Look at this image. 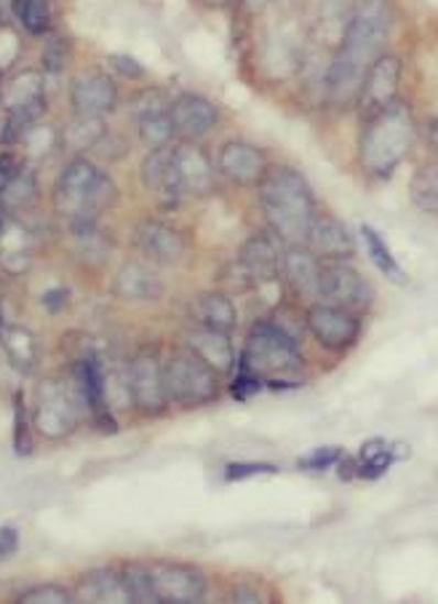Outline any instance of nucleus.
Instances as JSON below:
<instances>
[{
    "label": "nucleus",
    "instance_id": "obj_1",
    "mask_svg": "<svg viewBox=\"0 0 438 604\" xmlns=\"http://www.w3.org/2000/svg\"><path fill=\"white\" fill-rule=\"evenodd\" d=\"M387 33H391L387 0H355L342 30L340 48L324 78L331 102H348L359 97L369 67L383 57Z\"/></svg>",
    "mask_w": 438,
    "mask_h": 604
},
{
    "label": "nucleus",
    "instance_id": "obj_2",
    "mask_svg": "<svg viewBox=\"0 0 438 604\" xmlns=\"http://www.w3.org/2000/svg\"><path fill=\"white\" fill-rule=\"evenodd\" d=\"M260 204L275 239L286 246H305L316 217V201L303 174L289 166H275L262 177Z\"/></svg>",
    "mask_w": 438,
    "mask_h": 604
},
{
    "label": "nucleus",
    "instance_id": "obj_3",
    "mask_svg": "<svg viewBox=\"0 0 438 604\" xmlns=\"http://www.w3.org/2000/svg\"><path fill=\"white\" fill-rule=\"evenodd\" d=\"M412 142H415V118H412L409 108L402 102L387 105L385 110L366 118L359 142L361 166L377 179L393 177V172L402 166L406 153H409Z\"/></svg>",
    "mask_w": 438,
    "mask_h": 604
},
{
    "label": "nucleus",
    "instance_id": "obj_4",
    "mask_svg": "<svg viewBox=\"0 0 438 604\" xmlns=\"http://www.w3.org/2000/svg\"><path fill=\"white\" fill-rule=\"evenodd\" d=\"M241 370L265 380L271 388H294L303 372V353L284 329L262 321L249 332L241 351Z\"/></svg>",
    "mask_w": 438,
    "mask_h": 604
},
{
    "label": "nucleus",
    "instance_id": "obj_5",
    "mask_svg": "<svg viewBox=\"0 0 438 604\" xmlns=\"http://www.w3.org/2000/svg\"><path fill=\"white\" fill-rule=\"evenodd\" d=\"M116 183L99 172L91 161L75 158L65 166L56 183V209L78 222H97V217L116 201Z\"/></svg>",
    "mask_w": 438,
    "mask_h": 604
},
{
    "label": "nucleus",
    "instance_id": "obj_6",
    "mask_svg": "<svg viewBox=\"0 0 438 604\" xmlns=\"http://www.w3.org/2000/svg\"><path fill=\"white\" fill-rule=\"evenodd\" d=\"M168 402L179 407H204L219 394V372L196 348H177L164 364Z\"/></svg>",
    "mask_w": 438,
    "mask_h": 604
},
{
    "label": "nucleus",
    "instance_id": "obj_7",
    "mask_svg": "<svg viewBox=\"0 0 438 604\" xmlns=\"http://www.w3.org/2000/svg\"><path fill=\"white\" fill-rule=\"evenodd\" d=\"M318 295L327 303L348 310H361L372 305V286L346 260H327V263H321Z\"/></svg>",
    "mask_w": 438,
    "mask_h": 604
},
{
    "label": "nucleus",
    "instance_id": "obj_8",
    "mask_svg": "<svg viewBox=\"0 0 438 604\" xmlns=\"http://www.w3.org/2000/svg\"><path fill=\"white\" fill-rule=\"evenodd\" d=\"M155 602L161 604H196L206 596V578L198 567L179 562H155L150 567Z\"/></svg>",
    "mask_w": 438,
    "mask_h": 604
},
{
    "label": "nucleus",
    "instance_id": "obj_9",
    "mask_svg": "<svg viewBox=\"0 0 438 604\" xmlns=\"http://www.w3.org/2000/svg\"><path fill=\"white\" fill-rule=\"evenodd\" d=\"M129 388H131V398H134V404L142 409V413L145 415L164 413L168 396H166V383H164V364H161L158 351L145 348V351L136 353V359L131 361Z\"/></svg>",
    "mask_w": 438,
    "mask_h": 604
},
{
    "label": "nucleus",
    "instance_id": "obj_10",
    "mask_svg": "<svg viewBox=\"0 0 438 604\" xmlns=\"http://www.w3.org/2000/svg\"><path fill=\"white\" fill-rule=\"evenodd\" d=\"M308 329L313 338L321 342L324 348H329V351H346L361 334V323L353 316V310L331 303L310 305Z\"/></svg>",
    "mask_w": 438,
    "mask_h": 604
},
{
    "label": "nucleus",
    "instance_id": "obj_11",
    "mask_svg": "<svg viewBox=\"0 0 438 604\" xmlns=\"http://www.w3.org/2000/svg\"><path fill=\"white\" fill-rule=\"evenodd\" d=\"M398 84H402V59L398 57H380L369 67L364 76V84H361L359 97V110L364 118H372L380 110H385L387 105L398 102Z\"/></svg>",
    "mask_w": 438,
    "mask_h": 604
},
{
    "label": "nucleus",
    "instance_id": "obj_12",
    "mask_svg": "<svg viewBox=\"0 0 438 604\" xmlns=\"http://www.w3.org/2000/svg\"><path fill=\"white\" fill-rule=\"evenodd\" d=\"M217 169L233 185L252 188V185H260L262 177L267 174V161L260 147L249 145V142H241V140H230L219 147Z\"/></svg>",
    "mask_w": 438,
    "mask_h": 604
},
{
    "label": "nucleus",
    "instance_id": "obj_13",
    "mask_svg": "<svg viewBox=\"0 0 438 604\" xmlns=\"http://www.w3.org/2000/svg\"><path fill=\"white\" fill-rule=\"evenodd\" d=\"M172 161L179 196H206L215 190V166L196 142L185 140L183 145L172 147Z\"/></svg>",
    "mask_w": 438,
    "mask_h": 604
},
{
    "label": "nucleus",
    "instance_id": "obj_14",
    "mask_svg": "<svg viewBox=\"0 0 438 604\" xmlns=\"http://www.w3.org/2000/svg\"><path fill=\"white\" fill-rule=\"evenodd\" d=\"M238 265L247 273L249 282L267 284L281 278V265H284V252L281 241L267 233H256L238 252Z\"/></svg>",
    "mask_w": 438,
    "mask_h": 604
},
{
    "label": "nucleus",
    "instance_id": "obj_15",
    "mask_svg": "<svg viewBox=\"0 0 438 604\" xmlns=\"http://www.w3.org/2000/svg\"><path fill=\"white\" fill-rule=\"evenodd\" d=\"M134 244L140 246V252L145 254V257L155 260V263L161 265H177L187 252L185 235L158 220L140 222L134 230Z\"/></svg>",
    "mask_w": 438,
    "mask_h": 604
},
{
    "label": "nucleus",
    "instance_id": "obj_16",
    "mask_svg": "<svg viewBox=\"0 0 438 604\" xmlns=\"http://www.w3.org/2000/svg\"><path fill=\"white\" fill-rule=\"evenodd\" d=\"M168 113H172V121H174V129H177V134L187 142L209 134L211 129L217 127V118H219L215 105H211L204 95H193V91H185V95H179L177 99H174L172 108H168Z\"/></svg>",
    "mask_w": 438,
    "mask_h": 604
},
{
    "label": "nucleus",
    "instance_id": "obj_17",
    "mask_svg": "<svg viewBox=\"0 0 438 604\" xmlns=\"http://www.w3.org/2000/svg\"><path fill=\"white\" fill-rule=\"evenodd\" d=\"M35 426L37 431L52 436V439H62L75 428V407L70 394L52 383L41 391L35 404Z\"/></svg>",
    "mask_w": 438,
    "mask_h": 604
},
{
    "label": "nucleus",
    "instance_id": "obj_18",
    "mask_svg": "<svg viewBox=\"0 0 438 604\" xmlns=\"http://www.w3.org/2000/svg\"><path fill=\"white\" fill-rule=\"evenodd\" d=\"M305 246H308L316 257L324 260H350L355 254V241L353 235H350V230L331 215L313 217Z\"/></svg>",
    "mask_w": 438,
    "mask_h": 604
},
{
    "label": "nucleus",
    "instance_id": "obj_19",
    "mask_svg": "<svg viewBox=\"0 0 438 604\" xmlns=\"http://www.w3.org/2000/svg\"><path fill=\"white\" fill-rule=\"evenodd\" d=\"M73 108L78 116H105L116 110L118 102V91L112 78L102 76V73H86L73 84L70 91Z\"/></svg>",
    "mask_w": 438,
    "mask_h": 604
},
{
    "label": "nucleus",
    "instance_id": "obj_20",
    "mask_svg": "<svg viewBox=\"0 0 438 604\" xmlns=\"http://www.w3.org/2000/svg\"><path fill=\"white\" fill-rule=\"evenodd\" d=\"M112 292L127 303H153L164 297V282L142 263H127L112 278Z\"/></svg>",
    "mask_w": 438,
    "mask_h": 604
},
{
    "label": "nucleus",
    "instance_id": "obj_21",
    "mask_svg": "<svg viewBox=\"0 0 438 604\" xmlns=\"http://www.w3.org/2000/svg\"><path fill=\"white\" fill-rule=\"evenodd\" d=\"M78 380H80V396H84L86 407L91 409L97 422L102 426V431H118L116 420L110 417L108 409V388H105V372L99 366L97 359H86L80 361L78 366Z\"/></svg>",
    "mask_w": 438,
    "mask_h": 604
},
{
    "label": "nucleus",
    "instance_id": "obj_22",
    "mask_svg": "<svg viewBox=\"0 0 438 604\" xmlns=\"http://www.w3.org/2000/svg\"><path fill=\"white\" fill-rule=\"evenodd\" d=\"M281 276L297 295H318V276H321V257L310 252L308 246H289L284 252Z\"/></svg>",
    "mask_w": 438,
    "mask_h": 604
},
{
    "label": "nucleus",
    "instance_id": "obj_23",
    "mask_svg": "<svg viewBox=\"0 0 438 604\" xmlns=\"http://www.w3.org/2000/svg\"><path fill=\"white\" fill-rule=\"evenodd\" d=\"M193 316H196L201 329L222 334L233 332L238 321L236 305L230 303V297H225L222 292H206V295L196 297V303H193Z\"/></svg>",
    "mask_w": 438,
    "mask_h": 604
},
{
    "label": "nucleus",
    "instance_id": "obj_24",
    "mask_svg": "<svg viewBox=\"0 0 438 604\" xmlns=\"http://www.w3.org/2000/svg\"><path fill=\"white\" fill-rule=\"evenodd\" d=\"M43 108H46V95H43L41 78L33 76V73H24L9 86V116L22 118L33 127L41 118Z\"/></svg>",
    "mask_w": 438,
    "mask_h": 604
},
{
    "label": "nucleus",
    "instance_id": "obj_25",
    "mask_svg": "<svg viewBox=\"0 0 438 604\" xmlns=\"http://www.w3.org/2000/svg\"><path fill=\"white\" fill-rule=\"evenodd\" d=\"M142 183L150 193H158V196L177 198V174H174V161H172V147H161V151H150V155L142 161Z\"/></svg>",
    "mask_w": 438,
    "mask_h": 604
},
{
    "label": "nucleus",
    "instance_id": "obj_26",
    "mask_svg": "<svg viewBox=\"0 0 438 604\" xmlns=\"http://www.w3.org/2000/svg\"><path fill=\"white\" fill-rule=\"evenodd\" d=\"M75 600L80 602H129L127 591H123L121 572L112 570H94L89 575L80 578Z\"/></svg>",
    "mask_w": 438,
    "mask_h": 604
},
{
    "label": "nucleus",
    "instance_id": "obj_27",
    "mask_svg": "<svg viewBox=\"0 0 438 604\" xmlns=\"http://www.w3.org/2000/svg\"><path fill=\"white\" fill-rule=\"evenodd\" d=\"M136 116V127H140V140L145 142L150 151H161V147L172 145L174 134H177V129H174L172 113L161 105V108H150L142 110V113Z\"/></svg>",
    "mask_w": 438,
    "mask_h": 604
},
{
    "label": "nucleus",
    "instance_id": "obj_28",
    "mask_svg": "<svg viewBox=\"0 0 438 604\" xmlns=\"http://www.w3.org/2000/svg\"><path fill=\"white\" fill-rule=\"evenodd\" d=\"M193 348H196V351L201 353V356L209 361L211 366H215L219 375H225V372L233 370L236 356H233V345H230L228 334L201 329V334H196V338H193Z\"/></svg>",
    "mask_w": 438,
    "mask_h": 604
},
{
    "label": "nucleus",
    "instance_id": "obj_29",
    "mask_svg": "<svg viewBox=\"0 0 438 604\" xmlns=\"http://www.w3.org/2000/svg\"><path fill=\"white\" fill-rule=\"evenodd\" d=\"M3 351L9 356L11 366L19 372H33L37 361L35 338L22 327H6L3 329Z\"/></svg>",
    "mask_w": 438,
    "mask_h": 604
},
{
    "label": "nucleus",
    "instance_id": "obj_30",
    "mask_svg": "<svg viewBox=\"0 0 438 604\" xmlns=\"http://www.w3.org/2000/svg\"><path fill=\"white\" fill-rule=\"evenodd\" d=\"M406 458L404 452L393 450V444H387L385 439H372L361 447L359 454V476L364 479H380L383 473L391 469L393 460Z\"/></svg>",
    "mask_w": 438,
    "mask_h": 604
},
{
    "label": "nucleus",
    "instance_id": "obj_31",
    "mask_svg": "<svg viewBox=\"0 0 438 604\" xmlns=\"http://www.w3.org/2000/svg\"><path fill=\"white\" fill-rule=\"evenodd\" d=\"M409 198L417 209L438 215V164H425L409 179Z\"/></svg>",
    "mask_w": 438,
    "mask_h": 604
},
{
    "label": "nucleus",
    "instance_id": "obj_32",
    "mask_svg": "<svg viewBox=\"0 0 438 604\" xmlns=\"http://www.w3.org/2000/svg\"><path fill=\"white\" fill-rule=\"evenodd\" d=\"M361 235H364L369 260H372V263L377 265V271L383 273V276L391 278V282L404 284L406 276H404L402 265L396 263V257H393V252H391V249H387V244L383 241V235H380L377 230L369 228V226H361Z\"/></svg>",
    "mask_w": 438,
    "mask_h": 604
},
{
    "label": "nucleus",
    "instance_id": "obj_33",
    "mask_svg": "<svg viewBox=\"0 0 438 604\" xmlns=\"http://www.w3.org/2000/svg\"><path fill=\"white\" fill-rule=\"evenodd\" d=\"M11 9L30 35H43L52 30V0H11Z\"/></svg>",
    "mask_w": 438,
    "mask_h": 604
},
{
    "label": "nucleus",
    "instance_id": "obj_34",
    "mask_svg": "<svg viewBox=\"0 0 438 604\" xmlns=\"http://www.w3.org/2000/svg\"><path fill=\"white\" fill-rule=\"evenodd\" d=\"M105 134H108V132H105V123L99 121V118L78 116L70 123V127H67L65 145L70 147V151H75V153L94 151V147H97V142L102 140Z\"/></svg>",
    "mask_w": 438,
    "mask_h": 604
},
{
    "label": "nucleus",
    "instance_id": "obj_35",
    "mask_svg": "<svg viewBox=\"0 0 438 604\" xmlns=\"http://www.w3.org/2000/svg\"><path fill=\"white\" fill-rule=\"evenodd\" d=\"M121 583L127 591L129 602H155L153 594V578H150V567L145 564H127L121 570Z\"/></svg>",
    "mask_w": 438,
    "mask_h": 604
},
{
    "label": "nucleus",
    "instance_id": "obj_36",
    "mask_svg": "<svg viewBox=\"0 0 438 604\" xmlns=\"http://www.w3.org/2000/svg\"><path fill=\"white\" fill-rule=\"evenodd\" d=\"M33 196H35V179L30 177V174L19 172V177L9 185V188H6L3 196H0V204H3V207L19 209V207H28V204L33 201Z\"/></svg>",
    "mask_w": 438,
    "mask_h": 604
},
{
    "label": "nucleus",
    "instance_id": "obj_37",
    "mask_svg": "<svg viewBox=\"0 0 438 604\" xmlns=\"http://www.w3.org/2000/svg\"><path fill=\"white\" fill-rule=\"evenodd\" d=\"M19 602L22 604H70L75 602L73 591L62 589V585H37V589L24 591L22 596H19Z\"/></svg>",
    "mask_w": 438,
    "mask_h": 604
},
{
    "label": "nucleus",
    "instance_id": "obj_38",
    "mask_svg": "<svg viewBox=\"0 0 438 604\" xmlns=\"http://www.w3.org/2000/svg\"><path fill=\"white\" fill-rule=\"evenodd\" d=\"M14 450L17 454H30L33 450V441H30V417H28V407H24V396H17V407H14Z\"/></svg>",
    "mask_w": 438,
    "mask_h": 604
},
{
    "label": "nucleus",
    "instance_id": "obj_39",
    "mask_svg": "<svg viewBox=\"0 0 438 604\" xmlns=\"http://www.w3.org/2000/svg\"><path fill=\"white\" fill-rule=\"evenodd\" d=\"M342 460V447H321V450H313L308 458H299L297 465L303 471H327L335 469Z\"/></svg>",
    "mask_w": 438,
    "mask_h": 604
},
{
    "label": "nucleus",
    "instance_id": "obj_40",
    "mask_svg": "<svg viewBox=\"0 0 438 604\" xmlns=\"http://www.w3.org/2000/svg\"><path fill=\"white\" fill-rule=\"evenodd\" d=\"M67 57H70V52H67V43L62 39H52L46 43V48H43V70L56 76V73L65 70Z\"/></svg>",
    "mask_w": 438,
    "mask_h": 604
},
{
    "label": "nucleus",
    "instance_id": "obj_41",
    "mask_svg": "<svg viewBox=\"0 0 438 604\" xmlns=\"http://www.w3.org/2000/svg\"><path fill=\"white\" fill-rule=\"evenodd\" d=\"M262 473H278L273 463H230L225 469V482H243V479L262 476Z\"/></svg>",
    "mask_w": 438,
    "mask_h": 604
},
{
    "label": "nucleus",
    "instance_id": "obj_42",
    "mask_svg": "<svg viewBox=\"0 0 438 604\" xmlns=\"http://www.w3.org/2000/svg\"><path fill=\"white\" fill-rule=\"evenodd\" d=\"M265 388V380H260L256 375H252V372H243L241 370V375H238L233 380V396L236 398H241V402H247L249 396H254V394H260V391Z\"/></svg>",
    "mask_w": 438,
    "mask_h": 604
},
{
    "label": "nucleus",
    "instance_id": "obj_43",
    "mask_svg": "<svg viewBox=\"0 0 438 604\" xmlns=\"http://www.w3.org/2000/svg\"><path fill=\"white\" fill-rule=\"evenodd\" d=\"M110 65H112V70L121 73V76L129 78V80L145 78V67H142L134 57H127V54H112Z\"/></svg>",
    "mask_w": 438,
    "mask_h": 604
},
{
    "label": "nucleus",
    "instance_id": "obj_44",
    "mask_svg": "<svg viewBox=\"0 0 438 604\" xmlns=\"http://www.w3.org/2000/svg\"><path fill=\"white\" fill-rule=\"evenodd\" d=\"M19 172H22V166H19L14 155L0 153V196H3L6 188L19 177Z\"/></svg>",
    "mask_w": 438,
    "mask_h": 604
},
{
    "label": "nucleus",
    "instance_id": "obj_45",
    "mask_svg": "<svg viewBox=\"0 0 438 604\" xmlns=\"http://www.w3.org/2000/svg\"><path fill=\"white\" fill-rule=\"evenodd\" d=\"M19 548V532L14 527H0V564L11 559Z\"/></svg>",
    "mask_w": 438,
    "mask_h": 604
},
{
    "label": "nucleus",
    "instance_id": "obj_46",
    "mask_svg": "<svg viewBox=\"0 0 438 604\" xmlns=\"http://www.w3.org/2000/svg\"><path fill=\"white\" fill-rule=\"evenodd\" d=\"M67 300H70V292H67V289H52V292H46V295H43V305H46L52 314L65 308Z\"/></svg>",
    "mask_w": 438,
    "mask_h": 604
},
{
    "label": "nucleus",
    "instance_id": "obj_47",
    "mask_svg": "<svg viewBox=\"0 0 438 604\" xmlns=\"http://www.w3.org/2000/svg\"><path fill=\"white\" fill-rule=\"evenodd\" d=\"M225 602H262V596L256 594V591H249V589H236L233 594L228 596Z\"/></svg>",
    "mask_w": 438,
    "mask_h": 604
},
{
    "label": "nucleus",
    "instance_id": "obj_48",
    "mask_svg": "<svg viewBox=\"0 0 438 604\" xmlns=\"http://www.w3.org/2000/svg\"><path fill=\"white\" fill-rule=\"evenodd\" d=\"M428 140H430V145H434L436 151H438V121H434L428 127Z\"/></svg>",
    "mask_w": 438,
    "mask_h": 604
},
{
    "label": "nucleus",
    "instance_id": "obj_49",
    "mask_svg": "<svg viewBox=\"0 0 438 604\" xmlns=\"http://www.w3.org/2000/svg\"><path fill=\"white\" fill-rule=\"evenodd\" d=\"M6 207H3V204H0V228H3V222H6Z\"/></svg>",
    "mask_w": 438,
    "mask_h": 604
},
{
    "label": "nucleus",
    "instance_id": "obj_50",
    "mask_svg": "<svg viewBox=\"0 0 438 604\" xmlns=\"http://www.w3.org/2000/svg\"><path fill=\"white\" fill-rule=\"evenodd\" d=\"M206 3H211V6H222V3H228V0H206Z\"/></svg>",
    "mask_w": 438,
    "mask_h": 604
},
{
    "label": "nucleus",
    "instance_id": "obj_51",
    "mask_svg": "<svg viewBox=\"0 0 438 604\" xmlns=\"http://www.w3.org/2000/svg\"><path fill=\"white\" fill-rule=\"evenodd\" d=\"M249 3H254V6H260V3H265V0H249Z\"/></svg>",
    "mask_w": 438,
    "mask_h": 604
}]
</instances>
